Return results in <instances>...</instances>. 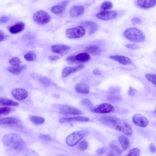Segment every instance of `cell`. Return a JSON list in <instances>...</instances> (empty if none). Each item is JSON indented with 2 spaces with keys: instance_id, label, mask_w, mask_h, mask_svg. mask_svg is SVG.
I'll return each mask as SVG.
<instances>
[{
  "instance_id": "f1b7e54d",
  "label": "cell",
  "mask_w": 156,
  "mask_h": 156,
  "mask_svg": "<svg viewBox=\"0 0 156 156\" xmlns=\"http://www.w3.org/2000/svg\"><path fill=\"white\" fill-rule=\"evenodd\" d=\"M22 156H40L38 154L32 149L27 148L23 150Z\"/></svg>"
},
{
  "instance_id": "9a60e30c",
  "label": "cell",
  "mask_w": 156,
  "mask_h": 156,
  "mask_svg": "<svg viewBox=\"0 0 156 156\" xmlns=\"http://www.w3.org/2000/svg\"><path fill=\"white\" fill-rule=\"evenodd\" d=\"M84 67V65L83 64H80L73 67H66L62 71V76L63 77H66L69 75L83 69Z\"/></svg>"
},
{
  "instance_id": "8992f818",
  "label": "cell",
  "mask_w": 156,
  "mask_h": 156,
  "mask_svg": "<svg viewBox=\"0 0 156 156\" xmlns=\"http://www.w3.org/2000/svg\"><path fill=\"white\" fill-rule=\"evenodd\" d=\"M84 28L78 26L67 29L66 31V36L70 38L77 39L83 37L85 34Z\"/></svg>"
},
{
  "instance_id": "30bf717a",
  "label": "cell",
  "mask_w": 156,
  "mask_h": 156,
  "mask_svg": "<svg viewBox=\"0 0 156 156\" xmlns=\"http://www.w3.org/2000/svg\"><path fill=\"white\" fill-rule=\"evenodd\" d=\"M59 113L61 114L73 115H80L82 112L78 108L72 106L65 105L61 107L59 109Z\"/></svg>"
},
{
  "instance_id": "7c38bea8",
  "label": "cell",
  "mask_w": 156,
  "mask_h": 156,
  "mask_svg": "<svg viewBox=\"0 0 156 156\" xmlns=\"http://www.w3.org/2000/svg\"><path fill=\"white\" fill-rule=\"evenodd\" d=\"M12 94L14 98L19 101L23 100L28 96V92L26 90L20 88L13 90L12 91Z\"/></svg>"
},
{
  "instance_id": "44dd1931",
  "label": "cell",
  "mask_w": 156,
  "mask_h": 156,
  "mask_svg": "<svg viewBox=\"0 0 156 156\" xmlns=\"http://www.w3.org/2000/svg\"><path fill=\"white\" fill-rule=\"evenodd\" d=\"M137 4L140 8L148 9L154 7L156 5V0H138Z\"/></svg>"
},
{
  "instance_id": "4316f807",
  "label": "cell",
  "mask_w": 156,
  "mask_h": 156,
  "mask_svg": "<svg viewBox=\"0 0 156 156\" xmlns=\"http://www.w3.org/2000/svg\"><path fill=\"white\" fill-rule=\"evenodd\" d=\"M25 68L24 66H11L8 67V71L14 75L19 74Z\"/></svg>"
},
{
  "instance_id": "d590c367",
  "label": "cell",
  "mask_w": 156,
  "mask_h": 156,
  "mask_svg": "<svg viewBox=\"0 0 156 156\" xmlns=\"http://www.w3.org/2000/svg\"><path fill=\"white\" fill-rule=\"evenodd\" d=\"M88 146V142L85 140L81 141L78 146V148L80 151H83L87 149Z\"/></svg>"
},
{
  "instance_id": "c3c4849f",
  "label": "cell",
  "mask_w": 156,
  "mask_h": 156,
  "mask_svg": "<svg viewBox=\"0 0 156 156\" xmlns=\"http://www.w3.org/2000/svg\"><path fill=\"white\" fill-rule=\"evenodd\" d=\"M149 149L150 152L152 153H154L156 152V148L154 145L152 144H151L149 146Z\"/></svg>"
},
{
  "instance_id": "ac0fdd59",
  "label": "cell",
  "mask_w": 156,
  "mask_h": 156,
  "mask_svg": "<svg viewBox=\"0 0 156 156\" xmlns=\"http://www.w3.org/2000/svg\"><path fill=\"white\" fill-rule=\"evenodd\" d=\"M109 57L110 58L116 61L122 65H129L132 63L131 59L125 56L115 55H110Z\"/></svg>"
},
{
  "instance_id": "7a4b0ae2",
  "label": "cell",
  "mask_w": 156,
  "mask_h": 156,
  "mask_svg": "<svg viewBox=\"0 0 156 156\" xmlns=\"http://www.w3.org/2000/svg\"><path fill=\"white\" fill-rule=\"evenodd\" d=\"M3 145L18 151L23 150L25 146L23 139L20 135L13 133H10L4 135L2 138Z\"/></svg>"
},
{
  "instance_id": "1f68e13d",
  "label": "cell",
  "mask_w": 156,
  "mask_h": 156,
  "mask_svg": "<svg viewBox=\"0 0 156 156\" xmlns=\"http://www.w3.org/2000/svg\"><path fill=\"white\" fill-rule=\"evenodd\" d=\"M113 7V4L109 1H105L101 4V9L103 10H108L111 9Z\"/></svg>"
},
{
  "instance_id": "b9f144b4",
  "label": "cell",
  "mask_w": 156,
  "mask_h": 156,
  "mask_svg": "<svg viewBox=\"0 0 156 156\" xmlns=\"http://www.w3.org/2000/svg\"><path fill=\"white\" fill-rule=\"evenodd\" d=\"M126 47L128 48L133 50L138 49L140 48V46L136 44H126Z\"/></svg>"
},
{
  "instance_id": "603a6c76",
  "label": "cell",
  "mask_w": 156,
  "mask_h": 156,
  "mask_svg": "<svg viewBox=\"0 0 156 156\" xmlns=\"http://www.w3.org/2000/svg\"><path fill=\"white\" fill-rule=\"evenodd\" d=\"M119 90L117 89L113 88L111 89L109 93L108 99L110 101L115 102L120 100L121 98L118 95Z\"/></svg>"
},
{
  "instance_id": "2e32d148",
  "label": "cell",
  "mask_w": 156,
  "mask_h": 156,
  "mask_svg": "<svg viewBox=\"0 0 156 156\" xmlns=\"http://www.w3.org/2000/svg\"><path fill=\"white\" fill-rule=\"evenodd\" d=\"M70 48L69 46L62 44H56L53 45L51 47V50L56 53L62 55L68 51Z\"/></svg>"
},
{
  "instance_id": "60d3db41",
  "label": "cell",
  "mask_w": 156,
  "mask_h": 156,
  "mask_svg": "<svg viewBox=\"0 0 156 156\" xmlns=\"http://www.w3.org/2000/svg\"><path fill=\"white\" fill-rule=\"evenodd\" d=\"M66 60L70 63H78L75 58V55H72L69 56L67 57Z\"/></svg>"
},
{
  "instance_id": "e0dca14e",
  "label": "cell",
  "mask_w": 156,
  "mask_h": 156,
  "mask_svg": "<svg viewBox=\"0 0 156 156\" xmlns=\"http://www.w3.org/2000/svg\"><path fill=\"white\" fill-rule=\"evenodd\" d=\"M69 2V1H62L58 4L53 6L51 9V11L55 14H61L65 10Z\"/></svg>"
},
{
  "instance_id": "d6a6232c",
  "label": "cell",
  "mask_w": 156,
  "mask_h": 156,
  "mask_svg": "<svg viewBox=\"0 0 156 156\" xmlns=\"http://www.w3.org/2000/svg\"><path fill=\"white\" fill-rule=\"evenodd\" d=\"M145 77L147 80L156 86V74L147 73L145 74Z\"/></svg>"
},
{
  "instance_id": "5b68a950",
  "label": "cell",
  "mask_w": 156,
  "mask_h": 156,
  "mask_svg": "<svg viewBox=\"0 0 156 156\" xmlns=\"http://www.w3.org/2000/svg\"><path fill=\"white\" fill-rule=\"evenodd\" d=\"M0 123L5 127L11 128L15 130L20 131L22 129V126L20 123L18 119L13 117H9L2 119Z\"/></svg>"
},
{
  "instance_id": "52a82bcc",
  "label": "cell",
  "mask_w": 156,
  "mask_h": 156,
  "mask_svg": "<svg viewBox=\"0 0 156 156\" xmlns=\"http://www.w3.org/2000/svg\"><path fill=\"white\" fill-rule=\"evenodd\" d=\"M33 19L38 24L44 25L49 22L51 20V17L46 11L39 10L34 14Z\"/></svg>"
},
{
  "instance_id": "f5cc1de1",
  "label": "cell",
  "mask_w": 156,
  "mask_h": 156,
  "mask_svg": "<svg viewBox=\"0 0 156 156\" xmlns=\"http://www.w3.org/2000/svg\"><path fill=\"white\" fill-rule=\"evenodd\" d=\"M5 38V36L4 34L2 32V31H0V41H2L4 40Z\"/></svg>"
},
{
  "instance_id": "7402d4cb",
  "label": "cell",
  "mask_w": 156,
  "mask_h": 156,
  "mask_svg": "<svg viewBox=\"0 0 156 156\" xmlns=\"http://www.w3.org/2000/svg\"><path fill=\"white\" fill-rule=\"evenodd\" d=\"M75 90L76 92L80 94H87L89 92L88 85L83 83L76 84L75 87Z\"/></svg>"
},
{
  "instance_id": "4fadbf2b",
  "label": "cell",
  "mask_w": 156,
  "mask_h": 156,
  "mask_svg": "<svg viewBox=\"0 0 156 156\" xmlns=\"http://www.w3.org/2000/svg\"><path fill=\"white\" fill-rule=\"evenodd\" d=\"M85 11L84 7L81 5H74L70 9L69 14L70 17H76L82 15Z\"/></svg>"
},
{
  "instance_id": "f6af8a7d",
  "label": "cell",
  "mask_w": 156,
  "mask_h": 156,
  "mask_svg": "<svg viewBox=\"0 0 156 156\" xmlns=\"http://www.w3.org/2000/svg\"><path fill=\"white\" fill-rule=\"evenodd\" d=\"M131 22L133 24L136 25L140 24L141 23L140 19L138 17H135L131 20Z\"/></svg>"
},
{
  "instance_id": "bcb514c9",
  "label": "cell",
  "mask_w": 156,
  "mask_h": 156,
  "mask_svg": "<svg viewBox=\"0 0 156 156\" xmlns=\"http://www.w3.org/2000/svg\"><path fill=\"white\" fill-rule=\"evenodd\" d=\"M136 92V90L132 87H130L128 91V94L130 96L134 95Z\"/></svg>"
},
{
  "instance_id": "f546056e",
  "label": "cell",
  "mask_w": 156,
  "mask_h": 156,
  "mask_svg": "<svg viewBox=\"0 0 156 156\" xmlns=\"http://www.w3.org/2000/svg\"><path fill=\"white\" fill-rule=\"evenodd\" d=\"M25 59L28 61L35 60L36 58V55L34 52L29 51L26 53L24 56Z\"/></svg>"
},
{
  "instance_id": "5bb4252c",
  "label": "cell",
  "mask_w": 156,
  "mask_h": 156,
  "mask_svg": "<svg viewBox=\"0 0 156 156\" xmlns=\"http://www.w3.org/2000/svg\"><path fill=\"white\" fill-rule=\"evenodd\" d=\"M82 25L87 29L89 35L94 33L98 30V25L94 22L91 21H85L81 23Z\"/></svg>"
},
{
  "instance_id": "6da1fadb",
  "label": "cell",
  "mask_w": 156,
  "mask_h": 156,
  "mask_svg": "<svg viewBox=\"0 0 156 156\" xmlns=\"http://www.w3.org/2000/svg\"><path fill=\"white\" fill-rule=\"evenodd\" d=\"M101 121L104 124L121 131L126 135L131 136L133 130L129 124L126 121L112 115L101 117Z\"/></svg>"
},
{
  "instance_id": "ee69618b",
  "label": "cell",
  "mask_w": 156,
  "mask_h": 156,
  "mask_svg": "<svg viewBox=\"0 0 156 156\" xmlns=\"http://www.w3.org/2000/svg\"><path fill=\"white\" fill-rule=\"evenodd\" d=\"M40 138L44 141H49L51 140V138L49 135L46 134H41L40 136Z\"/></svg>"
},
{
  "instance_id": "74e56055",
  "label": "cell",
  "mask_w": 156,
  "mask_h": 156,
  "mask_svg": "<svg viewBox=\"0 0 156 156\" xmlns=\"http://www.w3.org/2000/svg\"><path fill=\"white\" fill-rule=\"evenodd\" d=\"M11 111V109L7 106L1 107L0 108V114L1 115H7Z\"/></svg>"
},
{
  "instance_id": "816d5d0a",
  "label": "cell",
  "mask_w": 156,
  "mask_h": 156,
  "mask_svg": "<svg viewBox=\"0 0 156 156\" xmlns=\"http://www.w3.org/2000/svg\"><path fill=\"white\" fill-rule=\"evenodd\" d=\"M93 73L96 75H100L101 74V70L98 69H96L93 70Z\"/></svg>"
},
{
  "instance_id": "e575fe53",
  "label": "cell",
  "mask_w": 156,
  "mask_h": 156,
  "mask_svg": "<svg viewBox=\"0 0 156 156\" xmlns=\"http://www.w3.org/2000/svg\"><path fill=\"white\" fill-rule=\"evenodd\" d=\"M9 62L12 66H17L20 65L21 63V60L19 58L15 57L10 59Z\"/></svg>"
},
{
  "instance_id": "f35d334b",
  "label": "cell",
  "mask_w": 156,
  "mask_h": 156,
  "mask_svg": "<svg viewBox=\"0 0 156 156\" xmlns=\"http://www.w3.org/2000/svg\"><path fill=\"white\" fill-rule=\"evenodd\" d=\"M41 83L45 86H48L50 84V80L46 77H43L40 79Z\"/></svg>"
},
{
  "instance_id": "7dc6e473",
  "label": "cell",
  "mask_w": 156,
  "mask_h": 156,
  "mask_svg": "<svg viewBox=\"0 0 156 156\" xmlns=\"http://www.w3.org/2000/svg\"><path fill=\"white\" fill-rule=\"evenodd\" d=\"M9 20L8 17L6 16H3L0 18V22L1 23L3 24L7 22Z\"/></svg>"
},
{
  "instance_id": "9c48e42d",
  "label": "cell",
  "mask_w": 156,
  "mask_h": 156,
  "mask_svg": "<svg viewBox=\"0 0 156 156\" xmlns=\"http://www.w3.org/2000/svg\"><path fill=\"white\" fill-rule=\"evenodd\" d=\"M132 120L135 125L140 127L144 128L149 124V121L147 118L141 114H135L133 116Z\"/></svg>"
},
{
  "instance_id": "277c9868",
  "label": "cell",
  "mask_w": 156,
  "mask_h": 156,
  "mask_svg": "<svg viewBox=\"0 0 156 156\" xmlns=\"http://www.w3.org/2000/svg\"><path fill=\"white\" fill-rule=\"evenodd\" d=\"M89 133V131L87 130L73 132L67 137L66 140V142L69 146H74Z\"/></svg>"
},
{
  "instance_id": "11a10c76",
  "label": "cell",
  "mask_w": 156,
  "mask_h": 156,
  "mask_svg": "<svg viewBox=\"0 0 156 156\" xmlns=\"http://www.w3.org/2000/svg\"><path fill=\"white\" fill-rule=\"evenodd\" d=\"M154 112L155 113V114H156V107L154 110Z\"/></svg>"
},
{
  "instance_id": "d6986e66",
  "label": "cell",
  "mask_w": 156,
  "mask_h": 156,
  "mask_svg": "<svg viewBox=\"0 0 156 156\" xmlns=\"http://www.w3.org/2000/svg\"><path fill=\"white\" fill-rule=\"evenodd\" d=\"M89 120L88 118L84 116H76L70 117H62L59 120L60 122H87Z\"/></svg>"
},
{
  "instance_id": "484cf974",
  "label": "cell",
  "mask_w": 156,
  "mask_h": 156,
  "mask_svg": "<svg viewBox=\"0 0 156 156\" xmlns=\"http://www.w3.org/2000/svg\"><path fill=\"white\" fill-rule=\"evenodd\" d=\"M0 104L5 106H18L19 105L18 103L12 100L1 97L0 98Z\"/></svg>"
},
{
  "instance_id": "7bdbcfd3",
  "label": "cell",
  "mask_w": 156,
  "mask_h": 156,
  "mask_svg": "<svg viewBox=\"0 0 156 156\" xmlns=\"http://www.w3.org/2000/svg\"><path fill=\"white\" fill-rule=\"evenodd\" d=\"M106 150V149L105 147H102L98 148L96 151V152L98 155H101L104 154Z\"/></svg>"
},
{
  "instance_id": "ffe728a7",
  "label": "cell",
  "mask_w": 156,
  "mask_h": 156,
  "mask_svg": "<svg viewBox=\"0 0 156 156\" xmlns=\"http://www.w3.org/2000/svg\"><path fill=\"white\" fill-rule=\"evenodd\" d=\"M25 27V24L23 22H19L11 26L9 29V31L12 34H18L22 31Z\"/></svg>"
},
{
  "instance_id": "681fc988",
  "label": "cell",
  "mask_w": 156,
  "mask_h": 156,
  "mask_svg": "<svg viewBox=\"0 0 156 156\" xmlns=\"http://www.w3.org/2000/svg\"><path fill=\"white\" fill-rule=\"evenodd\" d=\"M59 57L58 56L55 55H50L48 57V59L52 61H54L57 60L59 59Z\"/></svg>"
},
{
  "instance_id": "8fae6325",
  "label": "cell",
  "mask_w": 156,
  "mask_h": 156,
  "mask_svg": "<svg viewBox=\"0 0 156 156\" xmlns=\"http://www.w3.org/2000/svg\"><path fill=\"white\" fill-rule=\"evenodd\" d=\"M118 16L117 12L114 11H105L97 13L96 17L103 20H108L116 17Z\"/></svg>"
},
{
  "instance_id": "836d02e7",
  "label": "cell",
  "mask_w": 156,
  "mask_h": 156,
  "mask_svg": "<svg viewBox=\"0 0 156 156\" xmlns=\"http://www.w3.org/2000/svg\"><path fill=\"white\" fill-rule=\"evenodd\" d=\"M140 151L137 148H134L130 150L125 156H140Z\"/></svg>"
},
{
  "instance_id": "8d00e7d4",
  "label": "cell",
  "mask_w": 156,
  "mask_h": 156,
  "mask_svg": "<svg viewBox=\"0 0 156 156\" xmlns=\"http://www.w3.org/2000/svg\"><path fill=\"white\" fill-rule=\"evenodd\" d=\"M112 149L117 154H120L122 153V150L117 145L111 144L110 145Z\"/></svg>"
},
{
  "instance_id": "db71d44e",
  "label": "cell",
  "mask_w": 156,
  "mask_h": 156,
  "mask_svg": "<svg viewBox=\"0 0 156 156\" xmlns=\"http://www.w3.org/2000/svg\"><path fill=\"white\" fill-rule=\"evenodd\" d=\"M57 156H67V155L63 154H61L58 155Z\"/></svg>"
},
{
  "instance_id": "3957f363",
  "label": "cell",
  "mask_w": 156,
  "mask_h": 156,
  "mask_svg": "<svg viewBox=\"0 0 156 156\" xmlns=\"http://www.w3.org/2000/svg\"><path fill=\"white\" fill-rule=\"evenodd\" d=\"M124 36L128 40L136 43L143 42L145 37L143 32L136 27H131L126 30L123 33Z\"/></svg>"
},
{
  "instance_id": "4dcf8cb0",
  "label": "cell",
  "mask_w": 156,
  "mask_h": 156,
  "mask_svg": "<svg viewBox=\"0 0 156 156\" xmlns=\"http://www.w3.org/2000/svg\"><path fill=\"white\" fill-rule=\"evenodd\" d=\"M30 120L33 123L37 125L42 124L45 121L43 117L37 116H32Z\"/></svg>"
},
{
  "instance_id": "d4e9b609",
  "label": "cell",
  "mask_w": 156,
  "mask_h": 156,
  "mask_svg": "<svg viewBox=\"0 0 156 156\" xmlns=\"http://www.w3.org/2000/svg\"><path fill=\"white\" fill-rule=\"evenodd\" d=\"M85 50L87 52L95 55H100L101 52L100 47L95 44L88 46L86 48Z\"/></svg>"
},
{
  "instance_id": "ab89813d",
  "label": "cell",
  "mask_w": 156,
  "mask_h": 156,
  "mask_svg": "<svg viewBox=\"0 0 156 156\" xmlns=\"http://www.w3.org/2000/svg\"><path fill=\"white\" fill-rule=\"evenodd\" d=\"M82 104L86 106L91 107L93 106V104L90 99L88 98L83 99L81 101Z\"/></svg>"
},
{
  "instance_id": "cb8c5ba5",
  "label": "cell",
  "mask_w": 156,
  "mask_h": 156,
  "mask_svg": "<svg viewBox=\"0 0 156 156\" xmlns=\"http://www.w3.org/2000/svg\"><path fill=\"white\" fill-rule=\"evenodd\" d=\"M75 58L78 63L86 62L90 58V55L86 52H82L75 55Z\"/></svg>"
},
{
  "instance_id": "83f0119b",
  "label": "cell",
  "mask_w": 156,
  "mask_h": 156,
  "mask_svg": "<svg viewBox=\"0 0 156 156\" xmlns=\"http://www.w3.org/2000/svg\"><path fill=\"white\" fill-rule=\"evenodd\" d=\"M118 140L123 149L126 150L129 147L130 143L126 136L123 135H120L119 136Z\"/></svg>"
},
{
  "instance_id": "f907efd6",
  "label": "cell",
  "mask_w": 156,
  "mask_h": 156,
  "mask_svg": "<svg viewBox=\"0 0 156 156\" xmlns=\"http://www.w3.org/2000/svg\"><path fill=\"white\" fill-rule=\"evenodd\" d=\"M116 154L114 151L112 150L108 153L106 156H116Z\"/></svg>"
},
{
  "instance_id": "ba28073f",
  "label": "cell",
  "mask_w": 156,
  "mask_h": 156,
  "mask_svg": "<svg viewBox=\"0 0 156 156\" xmlns=\"http://www.w3.org/2000/svg\"><path fill=\"white\" fill-rule=\"evenodd\" d=\"M115 110L114 106L111 104L104 103L101 104L92 108L90 111L98 113H107L112 112Z\"/></svg>"
}]
</instances>
